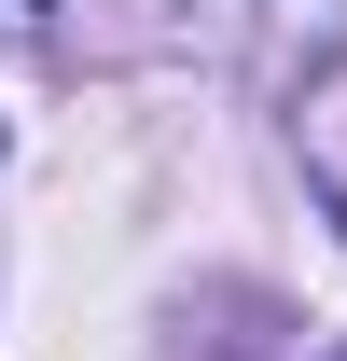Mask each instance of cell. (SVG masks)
<instances>
[{"mask_svg":"<svg viewBox=\"0 0 347 361\" xmlns=\"http://www.w3.org/2000/svg\"><path fill=\"white\" fill-rule=\"evenodd\" d=\"M28 28H42V0H0V42H28Z\"/></svg>","mask_w":347,"mask_h":361,"instance_id":"6da1fadb","label":"cell"}]
</instances>
